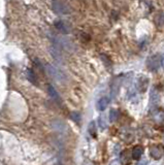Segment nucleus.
<instances>
[{
	"label": "nucleus",
	"instance_id": "1",
	"mask_svg": "<svg viewBox=\"0 0 164 165\" xmlns=\"http://www.w3.org/2000/svg\"><path fill=\"white\" fill-rule=\"evenodd\" d=\"M44 68H45V70H47L48 73H49V76L53 77L54 79H56L57 82H66L67 77H66V76H65V73L60 70L58 67L48 63V64L44 65Z\"/></svg>",
	"mask_w": 164,
	"mask_h": 165
},
{
	"label": "nucleus",
	"instance_id": "2",
	"mask_svg": "<svg viewBox=\"0 0 164 165\" xmlns=\"http://www.w3.org/2000/svg\"><path fill=\"white\" fill-rule=\"evenodd\" d=\"M52 7L53 11L56 12L57 15H59V16H65V15H69L71 12L69 5L66 2L63 1H53Z\"/></svg>",
	"mask_w": 164,
	"mask_h": 165
},
{
	"label": "nucleus",
	"instance_id": "3",
	"mask_svg": "<svg viewBox=\"0 0 164 165\" xmlns=\"http://www.w3.org/2000/svg\"><path fill=\"white\" fill-rule=\"evenodd\" d=\"M159 65H160V58L159 55H153V56L149 57L147 60V67L149 70L156 72L159 69Z\"/></svg>",
	"mask_w": 164,
	"mask_h": 165
},
{
	"label": "nucleus",
	"instance_id": "4",
	"mask_svg": "<svg viewBox=\"0 0 164 165\" xmlns=\"http://www.w3.org/2000/svg\"><path fill=\"white\" fill-rule=\"evenodd\" d=\"M150 155L156 160L161 159L164 155V147L162 144H156V146H153L150 150Z\"/></svg>",
	"mask_w": 164,
	"mask_h": 165
},
{
	"label": "nucleus",
	"instance_id": "5",
	"mask_svg": "<svg viewBox=\"0 0 164 165\" xmlns=\"http://www.w3.org/2000/svg\"><path fill=\"white\" fill-rule=\"evenodd\" d=\"M149 77H147L146 76H140L138 77L137 82H136V89L138 90L139 92H146L148 90V87H149Z\"/></svg>",
	"mask_w": 164,
	"mask_h": 165
},
{
	"label": "nucleus",
	"instance_id": "6",
	"mask_svg": "<svg viewBox=\"0 0 164 165\" xmlns=\"http://www.w3.org/2000/svg\"><path fill=\"white\" fill-rule=\"evenodd\" d=\"M48 92H49L50 96L52 97L53 99L55 100V102H57V103L61 104V97H60L59 93L57 92V90L54 88V87L52 86V85H49V87H48Z\"/></svg>",
	"mask_w": 164,
	"mask_h": 165
},
{
	"label": "nucleus",
	"instance_id": "7",
	"mask_svg": "<svg viewBox=\"0 0 164 165\" xmlns=\"http://www.w3.org/2000/svg\"><path fill=\"white\" fill-rule=\"evenodd\" d=\"M159 98H160V95H159V92L156 90L155 87H153L150 91V102L151 105H156V104L159 102Z\"/></svg>",
	"mask_w": 164,
	"mask_h": 165
},
{
	"label": "nucleus",
	"instance_id": "8",
	"mask_svg": "<svg viewBox=\"0 0 164 165\" xmlns=\"http://www.w3.org/2000/svg\"><path fill=\"white\" fill-rule=\"evenodd\" d=\"M108 103H110V98H108V97H101V98L97 101L96 107H97L98 111L102 112L107 107Z\"/></svg>",
	"mask_w": 164,
	"mask_h": 165
},
{
	"label": "nucleus",
	"instance_id": "9",
	"mask_svg": "<svg viewBox=\"0 0 164 165\" xmlns=\"http://www.w3.org/2000/svg\"><path fill=\"white\" fill-rule=\"evenodd\" d=\"M120 85H121L120 77H117L112 84V97L117 96L118 92H119V89H120Z\"/></svg>",
	"mask_w": 164,
	"mask_h": 165
},
{
	"label": "nucleus",
	"instance_id": "10",
	"mask_svg": "<svg viewBox=\"0 0 164 165\" xmlns=\"http://www.w3.org/2000/svg\"><path fill=\"white\" fill-rule=\"evenodd\" d=\"M98 125H99L101 130H104L107 128V119L105 114H102L101 116L98 118Z\"/></svg>",
	"mask_w": 164,
	"mask_h": 165
},
{
	"label": "nucleus",
	"instance_id": "11",
	"mask_svg": "<svg viewBox=\"0 0 164 165\" xmlns=\"http://www.w3.org/2000/svg\"><path fill=\"white\" fill-rule=\"evenodd\" d=\"M55 26H56V28L58 30H60L62 33H68V31H69V28H68V27L66 26V24L62 21L56 22V23H55Z\"/></svg>",
	"mask_w": 164,
	"mask_h": 165
},
{
	"label": "nucleus",
	"instance_id": "12",
	"mask_svg": "<svg viewBox=\"0 0 164 165\" xmlns=\"http://www.w3.org/2000/svg\"><path fill=\"white\" fill-rule=\"evenodd\" d=\"M143 150L142 147L136 146L134 149L132 150V158L135 159V160L139 159L140 156H142V154H143Z\"/></svg>",
	"mask_w": 164,
	"mask_h": 165
},
{
	"label": "nucleus",
	"instance_id": "13",
	"mask_svg": "<svg viewBox=\"0 0 164 165\" xmlns=\"http://www.w3.org/2000/svg\"><path fill=\"white\" fill-rule=\"evenodd\" d=\"M27 79L30 82H32L33 85H36V82H37V79H36V76H35L33 69H28L27 70Z\"/></svg>",
	"mask_w": 164,
	"mask_h": 165
},
{
	"label": "nucleus",
	"instance_id": "14",
	"mask_svg": "<svg viewBox=\"0 0 164 165\" xmlns=\"http://www.w3.org/2000/svg\"><path fill=\"white\" fill-rule=\"evenodd\" d=\"M155 23L158 27H162L164 26V12L161 11L156 16L155 18Z\"/></svg>",
	"mask_w": 164,
	"mask_h": 165
},
{
	"label": "nucleus",
	"instance_id": "15",
	"mask_svg": "<svg viewBox=\"0 0 164 165\" xmlns=\"http://www.w3.org/2000/svg\"><path fill=\"white\" fill-rule=\"evenodd\" d=\"M119 116H120V112L119 111H117V109H110V121L113 123V122H116L118 119H119Z\"/></svg>",
	"mask_w": 164,
	"mask_h": 165
},
{
	"label": "nucleus",
	"instance_id": "16",
	"mask_svg": "<svg viewBox=\"0 0 164 165\" xmlns=\"http://www.w3.org/2000/svg\"><path fill=\"white\" fill-rule=\"evenodd\" d=\"M70 119L77 124H80V121H82V117H80V114L79 112H72L70 114Z\"/></svg>",
	"mask_w": 164,
	"mask_h": 165
},
{
	"label": "nucleus",
	"instance_id": "17",
	"mask_svg": "<svg viewBox=\"0 0 164 165\" xmlns=\"http://www.w3.org/2000/svg\"><path fill=\"white\" fill-rule=\"evenodd\" d=\"M88 131H89V133L93 137H96V125H95L94 121H92L89 124V126H88Z\"/></svg>",
	"mask_w": 164,
	"mask_h": 165
},
{
	"label": "nucleus",
	"instance_id": "18",
	"mask_svg": "<svg viewBox=\"0 0 164 165\" xmlns=\"http://www.w3.org/2000/svg\"><path fill=\"white\" fill-rule=\"evenodd\" d=\"M53 126L54 128L58 130V131H63V127H64V124L60 121H54L53 122Z\"/></svg>",
	"mask_w": 164,
	"mask_h": 165
},
{
	"label": "nucleus",
	"instance_id": "19",
	"mask_svg": "<svg viewBox=\"0 0 164 165\" xmlns=\"http://www.w3.org/2000/svg\"><path fill=\"white\" fill-rule=\"evenodd\" d=\"M101 59H102V61L104 62V64H105V66L107 67H110V65H112V62H110V60L107 58L105 55H101Z\"/></svg>",
	"mask_w": 164,
	"mask_h": 165
},
{
	"label": "nucleus",
	"instance_id": "20",
	"mask_svg": "<svg viewBox=\"0 0 164 165\" xmlns=\"http://www.w3.org/2000/svg\"><path fill=\"white\" fill-rule=\"evenodd\" d=\"M136 165H148V161L147 160H140Z\"/></svg>",
	"mask_w": 164,
	"mask_h": 165
},
{
	"label": "nucleus",
	"instance_id": "21",
	"mask_svg": "<svg viewBox=\"0 0 164 165\" xmlns=\"http://www.w3.org/2000/svg\"><path fill=\"white\" fill-rule=\"evenodd\" d=\"M160 63H161V66H162V68L164 69V54L162 55V57H161Z\"/></svg>",
	"mask_w": 164,
	"mask_h": 165
},
{
	"label": "nucleus",
	"instance_id": "22",
	"mask_svg": "<svg viewBox=\"0 0 164 165\" xmlns=\"http://www.w3.org/2000/svg\"><path fill=\"white\" fill-rule=\"evenodd\" d=\"M110 165H120V162L118 161V160H115V161L112 162V164H110Z\"/></svg>",
	"mask_w": 164,
	"mask_h": 165
}]
</instances>
